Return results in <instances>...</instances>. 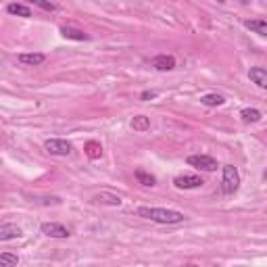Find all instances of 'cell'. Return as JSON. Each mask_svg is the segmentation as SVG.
<instances>
[{"instance_id": "ffe728a7", "label": "cell", "mask_w": 267, "mask_h": 267, "mask_svg": "<svg viewBox=\"0 0 267 267\" xmlns=\"http://www.w3.org/2000/svg\"><path fill=\"white\" fill-rule=\"evenodd\" d=\"M19 263V257L13 255V253H2L0 255V267H11Z\"/></svg>"}, {"instance_id": "ba28073f", "label": "cell", "mask_w": 267, "mask_h": 267, "mask_svg": "<svg viewBox=\"0 0 267 267\" xmlns=\"http://www.w3.org/2000/svg\"><path fill=\"white\" fill-rule=\"evenodd\" d=\"M150 65L157 71H171V69H175V59L171 55H159L150 61Z\"/></svg>"}, {"instance_id": "5b68a950", "label": "cell", "mask_w": 267, "mask_h": 267, "mask_svg": "<svg viewBox=\"0 0 267 267\" xmlns=\"http://www.w3.org/2000/svg\"><path fill=\"white\" fill-rule=\"evenodd\" d=\"M204 182L200 175H177L173 180V186L177 190H194V188H200Z\"/></svg>"}, {"instance_id": "7c38bea8", "label": "cell", "mask_w": 267, "mask_h": 267, "mask_svg": "<svg viewBox=\"0 0 267 267\" xmlns=\"http://www.w3.org/2000/svg\"><path fill=\"white\" fill-rule=\"evenodd\" d=\"M244 28L255 32V33H259V35H267V21L265 19H246Z\"/></svg>"}, {"instance_id": "ac0fdd59", "label": "cell", "mask_w": 267, "mask_h": 267, "mask_svg": "<svg viewBox=\"0 0 267 267\" xmlns=\"http://www.w3.org/2000/svg\"><path fill=\"white\" fill-rule=\"evenodd\" d=\"M200 102L204 106H221L226 102V99L221 94H204V96H200Z\"/></svg>"}, {"instance_id": "e0dca14e", "label": "cell", "mask_w": 267, "mask_h": 267, "mask_svg": "<svg viewBox=\"0 0 267 267\" xmlns=\"http://www.w3.org/2000/svg\"><path fill=\"white\" fill-rule=\"evenodd\" d=\"M136 180H138V184H142V186H150V188H153V186L157 184V177L155 175H150L148 171H144V169H136Z\"/></svg>"}, {"instance_id": "9a60e30c", "label": "cell", "mask_w": 267, "mask_h": 267, "mask_svg": "<svg viewBox=\"0 0 267 267\" xmlns=\"http://www.w3.org/2000/svg\"><path fill=\"white\" fill-rule=\"evenodd\" d=\"M261 111L259 109H242L240 111V119H242L244 123H257V121H261Z\"/></svg>"}, {"instance_id": "8fae6325", "label": "cell", "mask_w": 267, "mask_h": 267, "mask_svg": "<svg viewBox=\"0 0 267 267\" xmlns=\"http://www.w3.org/2000/svg\"><path fill=\"white\" fill-rule=\"evenodd\" d=\"M46 61V55L42 52H32V55H19V63L23 65H30V67H38Z\"/></svg>"}, {"instance_id": "7a4b0ae2", "label": "cell", "mask_w": 267, "mask_h": 267, "mask_svg": "<svg viewBox=\"0 0 267 267\" xmlns=\"http://www.w3.org/2000/svg\"><path fill=\"white\" fill-rule=\"evenodd\" d=\"M221 188L226 194H234L240 188V175L234 165H224V177H221Z\"/></svg>"}, {"instance_id": "5bb4252c", "label": "cell", "mask_w": 267, "mask_h": 267, "mask_svg": "<svg viewBox=\"0 0 267 267\" xmlns=\"http://www.w3.org/2000/svg\"><path fill=\"white\" fill-rule=\"evenodd\" d=\"M86 155L92 159V161H96V159H100L102 157V146H100V142H96V140H90V142H86Z\"/></svg>"}, {"instance_id": "52a82bcc", "label": "cell", "mask_w": 267, "mask_h": 267, "mask_svg": "<svg viewBox=\"0 0 267 267\" xmlns=\"http://www.w3.org/2000/svg\"><path fill=\"white\" fill-rule=\"evenodd\" d=\"M23 236V230L15 224H0V242H6V240H17Z\"/></svg>"}, {"instance_id": "7402d4cb", "label": "cell", "mask_w": 267, "mask_h": 267, "mask_svg": "<svg viewBox=\"0 0 267 267\" xmlns=\"http://www.w3.org/2000/svg\"><path fill=\"white\" fill-rule=\"evenodd\" d=\"M157 96H159V92H142V96H140V99L142 100H150V99H157Z\"/></svg>"}, {"instance_id": "2e32d148", "label": "cell", "mask_w": 267, "mask_h": 267, "mask_svg": "<svg viewBox=\"0 0 267 267\" xmlns=\"http://www.w3.org/2000/svg\"><path fill=\"white\" fill-rule=\"evenodd\" d=\"M132 130L134 132H148L150 130V119L144 117V115H136L132 119Z\"/></svg>"}, {"instance_id": "277c9868", "label": "cell", "mask_w": 267, "mask_h": 267, "mask_svg": "<svg viewBox=\"0 0 267 267\" xmlns=\"http://www.w3.org/2000/svg\"><path fill=\"white\" fill-rule=\"evenodd\" d=\"M44 148H46L50 155H55V157H67L71 150H73L71 142L61 140V138H50V140H46V142H44Z\"/></svg>"}, {"instance_id": "9c48e42d", "label": "cell", "mask_w": 267, "mask_h": 267, "mask_svg": "<svg viewBox=\"0 0 267 267\" xmlns=\"http://www.w3.org/2000/svg\"><path fill=\"white\" fill-rule=\"evenodd\" d=\"M61 35L67 40H77V42L90 40V35H88L84 30H75V28H61Z\"/></svg>"}, {"instance_id": "3957f363", "label": "cell", "mask_w": 267, "mask_h": 267, "mask_svg": "<svg viewBox=\"0 0 267 267\" xmlns=\"http://www.w3.org/2000/svg\"><path fill=\"white\" fill-rule=\"evenodd\" d=\"M186 163H188L190 167L200 169V171H215V169L219 167L215 159L209 157V155H190L188 159H186Z\"/></svg>"}, {"instance_id": "44dd1931", "label": "cell", "mask_w": 267, "mask_h": 267, "mask_svg": "<svg viewBox=\"0 0 267 267\" xmlns=\"http://www.w3.org/2000/svg\"><path fill=\"white\" fill-rule=\"evenodd\" d=\"M32 4H35V6H40V8H44V11H55V4L50 2V0H30Z\"/></svg>"}, {"instance_id": "603a6c76", "label": "cell", "mask_w": 267, "mask_h": 267, "mask_svg": "<svg viewBox=\"0 0 267 267\" xmlns=\"http://www.w3.org/2000/svg\"><path fill=\"white\" fill-rule=\"evenodd\" d=\"M217 2H226V0H217Z\"/></svg>"}, {"instance_id": "6da1fadb", "label": "cell", "mask_w": 267, "mask_h": 267, "mask_svg": "<svg viewBox=\"0 0 267 267\" xmlns=\"http://www.w3.org/2000/svg\"><path fill=\"white\" fill-rule=\"evenodd\" d=\"M136 213L140 217L155 221V224H182L186 219L184 213L173 209H161V207H140Z\"/></svg>"}, {"instance_id": "8992f818", "label": "cell", "mask_w": 267, "mask_h": 267, "mask_svg": "<svg viewBox=\"0 0 267 267\" xmlns=\"http://www.w3.org/2000/svg\"><path fill=\"white\" fill-rule=\"evenodd\" d=\"M40 230H42L44 236H50V238H69L71 236V232L63 224H55V221H46V224H42Z\"/></svg>"}, {"instance_id": "4fadbf2b", "label": "cell", "mask_w": 267, "mask_h": 267, "mask_svg": "<svg viewBox=\"0 0 267 267\" xmlns=\"http://www.w3.org/2000/svg\"><path fill=\"white\" fill-rule=\"evenodd\" d=\"M96 202H102V204H111V207H119L121 204V197H117V194H111V192H100L94 197Z\"/></svg>"}, {"instance_id": "30bf717a", "label": "cell", "mask_w": 267, "mask_h": 267, "mask_svg": "<svg viewBox=\"0 0 267 267\" xmlns=\"http://www.w3.org/2000/svg\"><path fill=\"white\" fill-rule=\"evenodd\" d=\"M248 77H251V82L257 84L259 88L267 86V71L263 67H253L251 71H248Z\"/></svg>"}, {"instance_id": "d6986e66", "label": "cell", "mask_w": 267, "mask_h": 267, "mask_svg": "<svg viewBox=\"0 0 267 267\" xmlns=\"http://www.w3.org/2000/svg\"><path fill=\"white\" fill-rule=\"evenodd\" d=\"M6 11L11 13V15H19V17H32L30 6L19 4V2H13V4H8V6H6Z\"/></svg>"}]
</instances>
